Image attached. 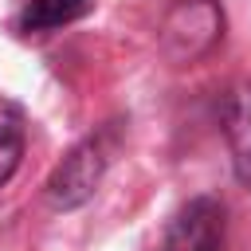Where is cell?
Instances as JSON below:
<instances>
[{
	"mask_svg": "<svg viewBox=\"0 0 251 251\" xmlns=\"http://www.w3.org/2000/svg\"><path fill=\"white\" fill-rule=\"evenodd\" d=\"M224 35V12L216 0H176L161 24V47L176 63H192Z\"/></svg>",
	"mask_w": 251,
	"mask_h": 251,
	"instance_id": "6da1fadb",
	"label": "cell"
},
{
	"mask_svg": "<svg viewBox=\"0 0 251 251\" xmlns=\"http://www.w3.org/2000/svg\"><path fill=\"white\" fill-rule=\"evenodd\" d=\"M110 165V145H106V133H94L86 141H78L59 165L55 173L47 176V200L55 208H78L94 196L102 173Z\"/></svg>",
	"mask_w": 251,
	"mask_h": 251,
	"instance_id": "7a4b0ae2",
	"label": "cell"
},
{
	"mask_svg": "<svg viewBox=\"0 0 251 251\" xmlns=\"http://www.w3.org/2000/svg\"><path fill=\"white\" fill-rule=\"evenodd\" d=\"M220 247H224V204L212 196L188 200L173 216L161 243V251H220Z\"/></svg>",
	"mask_w": 251,
	"mask_h": 251,
	"instance_id": "3957f363",
	"label": "cell"
},
{
	"mask_svg": "<svg viewBox=\"0 0 251 251\" xmlns=\"http://www.w3.org/2000/svg\"><path fill=\"white\" fill-rule=\"evenodd\" d=\"M224 137L231 149V165L239 184L251 192V78L235 82L224 102Z\"/></svg>",
	"mask_w": 251,
	"mask_h": 251,
	"instance_id": "277c9868",
	"label": "cell"
},
{
	"mask_svg": "<svg viewBox=\"0 0 251 251\" xmlns=\"http://www.w3.org/2000/svg\"><path fill=\"white\" fill-rule=\"evenodd\" d=\"M94 12V0H27L20 12V31H55Z\"/></svg>",
	"mask_w": 251,
	"mask_h": 251,
	"instance_id": "5b68a950",
	"label": "cell"
},
{
	"mask_svg": "<svg viewBox=\"0 0 251 251\" xmlns=\"http://www.w3.org/2000/svg\"><path fill=\"white\" fill-rule=\"evenodd\" d=\"M24 157V118L16 106H0V188L12 180Z\"/></svg>",
	"mask_w": 251,
	"mask_h": 251,
	"instance_id": "8992f818",
	"label": "cell"
}]
</instances>
